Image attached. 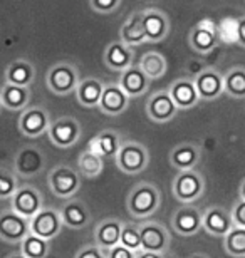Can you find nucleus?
Wrapping results in <instances>:
<instances>
[{
  "mask_svg": "<svg viewBox=\"0 0 245 258\" xmlns=\"http://www.w3.org/2000/svg\"><path fill=\"white\" fill-rule=\"evenodd\" d=\"M160 203L161 195L158 188L151 183H139L129 193L126 206L133 218L146 220L155 215V211L160 208Z\"/></svg>",
  "mask_w": 245,
  "mask_h": 258,
  "instance_id": "obj_1",
  "label": "nucleus"
},
{
  "mask_svg": "<svg viewBox=\"0 0 245 258\" xmlns=\"http://www.w3.org/2000/svg\"><path fill=\"white\" fill-rule=\"evenodd\" d=\"M139 233H141V250L138 251L139 258H158L166 255L170 246V233L163 225L156 221H146L139 226Z\"/></svg>",
  "mask_w": 245,
  "mask_h": 258,
  "instance_id": "obj_2",
  "label": "nucleus"
},
{
  "mask_svg": "<svg viewBox=\"0 0 245 258\" xmlns=\"http://www.w3.org/2000/svg\"><path fill=\"white\" fill-rule=\"evenodd\" d=\"M116 164L123 173L126 174H138L146 169L150 164V151L146 146L136 141L121 143L116 156Z\"/></svg>",
  "mask_w": 245,
  "mask_h": 258,
  "instance_id": "obj_3",
  "label": "nucleus"
},
{
  "mask_svg": "<svg viewBox=\"0 0 245 258\" xmlns=\"http://www.w3.org/2000/svg\"><path fill=\"white\" fill-rule=\"evenodd\" d=\"M205 191V178L197 169H183L173 179V195L180 203H193Z\"/></svg>",
  "mask_w": 245,
  "mask_h": 258,
  "instance_id": "obj_4",
  "label": "nucleus"
},
{
  "mask_svg": "<svg viewBox=\"0 0 245 258\" xmlns=\"http://www.w3.org/2000/svg\"><path fill=\"white\" fill-rule=\"evenodd\" d=\"M49 188L56 196L62 200L72 198L81 188V174L79 171L69 166H56L49 173Z\"/></svg>",
  "mask_w": 245,
  "mask_h": 258,
  "instance_id": "obj_5",
  "label": "nucleus"
},
{
  "mask_svg": "<svg viewBox=\"0 0 245 258\" xmlns=\"http://www.w3.org/2000/svg\"><path fill=\"white\" fill-rule=\"evenodd\" d=\"M79 84V74L77 69L69 62H61L51 67L47 72V86L57 96H67L76 91Z\"/></svg>",
  "mask_w": 245,
  "mask_h": 258,
  "instance_id": "obj_6",
  "label": "nucleus"
},
{
  "mask_svg": "<svg viewBox=\"0 0 245 258\" xmlns=\"http://www.w3.org/2000/svg\"><path fill=\"white\" fill-rule=\"evenodd\" d=\"M47 133L51 143L56 144L57 148H71L81 139L82 127L79 121L74 119V117L64 116L56 119L54 122H51Z\"/></svg>",
  "mask_w": 245,
  "mask_h": 258,
  "instance_id": "obj_7",
  "label": "nucleus"
},
{
  "mask_svg": "<svg viewBox=\"0 0 245 258\" xmlns=\"http://www.w3.org/2000/svg\"><path fill=\"white\" fill-rule=\"evenodd\" d=\"M62 225L64 223H62L61 211H57L56 208H49V206H42L29 221L30 231L45 240L56 238L59 235Z\"/></svg>",
  "mask_w": 245,
  "mask_h": 258,
  "instance_id": "obj_8",
  "label": "nucleus"
},
{
  "mask_svg": "<svg viewBox=\"0 0 245 258\" xmlns=\"http://www.w3.org/2000/svg\"><path fill=\"white\" fill-rule=\"evenodd\" d=\"M171 226L181 236H193L203 230V215L191 203H181L171 218Z\"/></svg>",
  "mask_w": 245,
  "mask_h": 258,
  "instance_id": "obj_9",
  "label": "nucleus"
},
{
  "mask_svg": "<svg viewBox=\"0 0 245 258\" xmlns=\"http://www.w3.org/2000/svg\"><path fill=\"white\" fill-rule=\"evenodd\" d=\"M29 218L15 213L14 210L0 213V238L7 243L20 245L24 236L30 231Z\"/></svg>",
  "mask_w": 245,
  "mask_h": 258,
  "instance_id": "obj_10",
  "label": "nucleus"
},
{
  "mask_svg": "<svg viewBox=\"0 0 245 258\" xmlns=\"http://www.w3.org/2000/svg\"><path fill=\"white\" fill-rule=\"evenodd\" d=\"M190 47L198 54H208L215 49L218 42L217 37V22L213 19H203L200 20L193 29L190 30L188 35Z\"/></svg>",
  "mask_w": 245,
  "mask_h": 258,
  "instance_id": "obj_11",
  "label": "nucleus"
},
{
  "mask_svg": "<svg viewBox=\"0 0 245 258\" xmlns=\"http://www.w3.org/2000/svg\"><path fill=\"white\" fill-rule=\"evenodd\" d=\"M12 208L15 213L25 216V218H32L37 211L44 206V196L34 186H19L12 195Z\"/></svg>",
  "mask_w": 245,
  "mask_h": 258,
  "instance_id": "obj_12",
  "label": "nucleus"
},
{
  "mask_svg": "<svg viewBox=\"0 0 245 258\" xmlns=\"http://www.w3.org/2000/svg\"><path fill=\"white\" fill-rule=\"evenodd\" d=\"M178 106L175 104L170 91H158L150 97L146 102V114L153 122L163 124L171 121L178 112Z\"/></svg>",
  "mask_w": 245,
  "mask_h": 258,
  "instance_id": "obj_13",
  "label": "nucleus"
},
{
  "mask_svg": "<svg viewBox=\"0 0 245 258\" xmlns=\"http://www.w3.org/2000/svg\"><path fill=\"white\" fill-rule=\"evenodd\" d=\"M51 124V117L47 111L42 107H25L22 116L19 119V129L27 138H40L44 133H47Z\"/></svg>",
  "mask_w": 245,
  "mask_h": 258,
  "instance_id": "obj_14",
  "label": "nucleus"
},
{
  "mask_svg": "<svg viewBox=\"0 0 245 258\" xmlns=\"http://www.w3.org/2000/svg\"><path fill=\"white\" fill-rule=\"evenodd\" d=\"M45 163V158L40 149L32 148V146H25L20 151H17L14 158V168L15 174L20 178H30L35 176L42 171Z\"/></svg>",
  "mask_w": 245,
  "mask_h": 258,
  "instance_id": "obj_15",
  "label": "nucleus"
},
{
  "mask_svg": "<svg viewBox=\"0 0 245 258\" xmlns=\"http://www.w3.org/2000/svg\"><path fill=\"white\" fill-rule=\"evenodd\" d=\"M129 99L131 97L124 92L123 87L119 86V82L118 84H108L103 89L101 99L97 102V109L108 116L123 114L129 104Z\"/></svg>",
  "mask_w": 245,
  "mask_h": 258,
  "instance_id": "obj_16",
  "label": "nucleus"
},
{
  "mask_svg": "<svg viewBox=\"0 0 245 258\" xmlns=\"http://www.w3.org/2000/svg\"><path fill=\"white\" fill-rule=\"evenodd\" d=\"M119 74H121L119 76V86L123 87L129 97H139L148 91L151 79L146 76V72L139 67V64H131Z\"/></svg>",
  "mask_w": 245,
  "mask_h": 258,
  "instance_id": "obj_17",
  "label": "nucleus"
},
{
  "mask_svg": "<svg viewBox=\"0 0 245 258\" xmlns=\"http://www.w3.org/2000/svg\"><path fill=\"white\" fill-rule=\"evenodd\" d=\"M193 81L203 101H213L223 94V76L217 69H203Z\"/></svg>",
  "mask_w": 245,
  "mask_h": 258,
  "instance_id": "obj_18",
  "label": "nucleus"
},
{
  "mask_svg": "<svg viewBox=\"0 0 245 258\" xmlns=\"http://www.w3.org/2000/svg\"><path fill=\"white\" fill-rule=\"evenodd\" d=\"M233 226L230 211L222 206H210L203 213V230L213 236H225Z\"/></svg>",
  "mask_w": 245,
  "mask_h": 258,
  "instance_id": "obj_19",
  "label": "nucleus"
},
{
  "mask_svg": "<svg viewBox=\"0 0 245 258\" xmlns=\"http://www.w3.org/2000/svg\"><path fill=\"white\" fill-rule=\"evenodd\" d=\"M143 24L148 42H160L170 32V20L158 9H148L143 12Z\"/></svg>",
  "mask_w": 245,
  "mask_h": 258,
  "instance_id": "obj_20",
  "label": "nucleus"
},
{
  "mask_svg": "<svg viewBox=\"0 0 245 258\" xmlns=\"http://www.w3.org/2000/svg\"><path fill=\"white\" fill-rule=\"evenodd\" d=\"M30 101V86H17L5 81L0 89V102L4 109L9 111H24Z\"/></svg>",
  "mask_w": 245,
  "mask_h": 258,
  "instance_id": "obj_21",
  "label": "nucleus"
},
{
  "mask_svg": "<svg viewBox=\"0 0 245 258\" xmlns=\"http://www.w3.org/2000/svg\"><path fill=\"white\" fill-rule=\"evenodd\" d=\"M170 94H171V97H173L175 104L178 106L180 111L190 109V107L197 106L198 101H200L195 81H191V79L175 81L170 87Z\"/></svg>",
  "mask_w": 245,
  "mask_h": 258,
  "instance_id": "obj_22",
  "label": "nucleus"
},
{
  "mask_svg": "<svg viewBox=\"0 0 245 258\" xmlns=\"http://www.w3.org/2000/svg\"><path fill=\"white\" fill-rule=\"evenodd\" d=\"M104 64L111 71L121 72L133 64V50L121 40L111 42L104 50Z\"/></svg>",
  "mask_w": 245,
  "mask_h": 258,
  "instance_id": "obj_23",
  "label": "nucleus"
},
{
  "mask_svg": "<svg viewBox=\"0 0 245 258\" xmlns=\"http://www.w3.org/2000/svg\"><path fill=\"white\" fill-rule=\"evenodd\" d=\"M121 136L116 133V131H111V129H108V131H103L96 134L94 138L91 139L89 144H87V149L92 153L99 154L101 158L108 159V158H114L118 153L119 146H121Z\"/></svg>",
  "mask_w": 245,
  "mask_h": 258,
  "instance_id": "obj_24",
  "label": "nucleus"
},
{
  "mask_svg": "<svg viewBox=\"0 0 245 258\" xmlns=\"http://www.w3.org/2000/svg\"><path fill=\"white\" fill-rule=\"evenodd\" d=\"M119 40L126 45H129V47L148 42L146 32H144V24H143V12L133 14L131 17L121 25V30H119Z\"/></svg>",
  "mask_w": 245,
  "mask_h": 258,
  "instance_id": "obj_25",
  "label": "nucleus"
},
{
  "mask_svg": "<svg viewBox=\"0 0 245 258\" xmlns=\"http://www.w3.org/2000/svg\"><path fill=\"white\" fill-rule=\"evenodd\" d=\"M123 221L118 218H106L96 226L94 231V243L101 248H109L121 241Z\"/></svg>",
  "mask_w": 245,
  "mask_h": 258,
  "instance_id": "obj_26",
  "label": "nucleus"
},
{
  "mask_svg": "<svg viewBox=\"0 0 245 258\" xmlns=\"http://www.w3.org/2000/svg\"><path fill=\"white\" fill-rule=\"evenodd\" d=\"M62 223L71 230H81L89 223V210L86 208V205L82 201L72 200L69 201L64 208L61 210Z\"/></svg>",
  "mask_w": 245,
  "mask_h": 258,
  "instance_id": "obj_27",
  "label": "nucleus"
},
{
  "mask_svg": "<svg viewBox=\"0 0 245 258\" xmlns=\"http://www.w3.org/2000/svg\"><path fill=\"white\" fill-rule=\"evenodd\" d=\"M202 154L195 144L183 143L180 146L173 148V151L170 153V163L173 164L176 169L183 171V169H193L198 161H200Z\"/></svg>",
  "mask_w": 245,
  "mask_h": 258,
  "instance_id": "obj_28",
  "label": "nucleus"
},
{
  "mask_svg": "<svg viewBox=\"0 0 245 258\" xmlns=\"http://www.w3.org/2000/svg\"><path fill=\"white\" fill-rule=\"evenodd\" d=\"M35 77V69L32 62L25 59H15L5 71V81L17 86H30Z\"/></svg>",
  "mask_w": 245,
  "mask_h": 258,
  "instance_id": "obj_29",
  "label": "nucleus"
},
{
  "mask_svg": "<svg viewBox=\"0 0 245 258\" xmlns=\"http://www.w3.org/2000/svg\"><path fill=\"white\" fill-rule=\"evenodd\" d=\"M103 89H104V84L99 79H94V77L79 81V84L76 87L77 101L84 107H97Z\"/></svg>",
  "mask_w": 245,
  "mask_h": 258,
  "instance_id": "obj_30",
  "label": "nucleus"
},
{
  "mask_svg": "<svg viewBox=\"0 0 245 258\" xmlns=\"http://www.w3.org/2000/svg\"><path fill=\"white\" fill-rule=\"evenodd\" d=\"M223 92L233 99H245V67L237 66L223 76Z\"/></svg>",
  "mask_w": 245,
  "mask_h": 258,
  "instance_id": "obj_31",
  "label": "nucleus"
},
{
  "mask_svg": "<svg viewBox=\"0 0 245 258\" xmlns=\"http://www.w3.org/2000/svg\"><path fill=\"white\" fill-rule=\"evenodd\" d=\"M139 67L146 72V76L151 81H155L166 74V71H168V62H166V57L161 52L150 50V52L144 54L141 60H139Z\"/></svg>",
  "mask_w": 245,
  "mask_h": 258,
  "instance_id": "obj_32",
  "label": "nucleus"
},
{
  "mask_svg": "<svg viewBox=\"0 0 245 258\" xmlns=\"http://www.w3.org/2000/svg\"><path fill=\"white\" fill-rule=\"evenodd\" d=\"M20 255L27 258H44L49 255V240L29 231L20 241Z\"/></svg>",
  "mask_w": 245,
  "mask_h": 258,
  "instance_id": "obj_33",
  "label": "nucleus"
},
{
  "mask_svg": "<svg viewBox=\"0 0 245 258\" xmlns=\"http://www.w3.org/2000/svg\"><path fill=\"white\" fill-rule=\"evenodd\" d=\"M104 168V158H101L99 154L89 151H82L79 156H77V169H79V174L84 178H97L99 174L103 173Z\"/></svg>",
  "mask_w": 245,
  "mask_h": 258,
  "instance_id": "obj_34",
  "label": "nucleus"
},
{
  "mask_svg": "<svg viewBox=\"0 0 245 258\" xmlns=\"http://www.w3.org/2000/svg\"><path fill=\"white\" fill-rule=\"evenodd\" d=\"M223 245H225V251L230 256L242 258L245 256V228L243 226L233 225L228 233L223 236Z\"/></svg>",
  "mask_w": 245,
  "mask_h": 258,
  "instance_id": "obj_35",
  "label": "nucleus"
},
{
  "mask_svg": "<svg viewBox=\"0 0 245 258\" xmlns=\"http://www.w3.org/2000/svg\"><path fill=\"white\" fill-rule=\"evenodd\" d=\"M218 42L233 45L238 42V17H223L217 22Z\"/></svg>",
  "mask_w": 245,
  "mask_h": 258,
  "instance_id": "obj_36",
  "label": "nucleus"
},
{
  "mask_svg": "<svg viewBox=\"0 0 245 258\" xmlns=\"http://www.w3.org/2000/svg\"><path fill=\"white\" fill-rule=\"evenodd\" d=\"M121 243L134 251L141 250V233L139 226L134 223H123L121 230Z\"/></svg>",
  "mask_w": 245,
  "mask_h": 258,
  "instance_id": "obj_37",
  "label": "nucleus"
},
{
  "mask_svg": "<svg viewBox=\"0 0 245 258\" xmlns=\"http://www.w3.org/2000/svg\"><path fill=\"white\" fill-rule=\"evenodd\" d=\"M17 188H19L17 174L5 168H0V198L2 200L12 198V195L15 193Z\"/></svg>",
  "mask_w": 245,
  "mask_h": 258,
  "instance_id": "obj_38",
  "label": "nucleus"
},
{
  "mask_svg": "<svg viewBox=\"0 0 245 258\" xmlns=\"http://www.w3.org/2000/svg\"><path fill=\"white\" fill-rule=\"evenodd\" d=\"M136 256H138V251L124 246L121 241L114 246L104 248V258H136Z\"/></svg>",
  "mask_w": 245,
  "mask_h": 258,
  "instance_id": "obj_39",
  "label": "nucleus"
},
{
  "mask_svg": "<svg viewBox=\"0 0 245 258\" xmlns=\"http://www.w3.org/2000/svg\"><path fill=\"white\" fill-rule=\"evenodd\" d=\"M91 7L97 14H113L119 5L121 0H89Z\"/></svg>",
  "mask_w": 245,
  "mask_h": 258,
  "instance_id": "obj_40",
  "label": "nucleus"
},
{
  "mask_svg": "<svg viewBox=\"0 0 245 258\" xmlns=\"http://www.w3.org/2000/svg\"><path fill=\"white\" fill-rule=\"evenodd\" d=\"M230 215H232V220H233V225L237 226H243L245 228V200H238L235 205L232 206L230 210Z\"/></svg>",
  "mask_w": 245,
  "mask_h": 258,
  "instance_id": "obj_41",
  "label": "nucleus"
},
{
  "mask_svg": "<svg viewBox=\"0 0 245 258\" xmlns=\"http://www.w3.org/2000/svg\"><path fill=\"white\" fill-rule=\"evenodd\" d=\"M76 258H104V250L99 245H86L76 253Z\"/></svg>",
  "mask_w": 245,
  "mask_h": 258,
  "instance_id": "obj_42",
  "label": "nucleus"
},
{
  "mask_svg": "<svg viewBox=\"0 0 245 258\" xmlns=\"http://www.w3.org/2000/svg\"><path fill=\"white\" fill-rule=\"evenodd\" d=\"M238 45L245 47V15L238 19Z\"/></svg>",
  "mask_w": 245,
  "mask_h": 258,
  "instance_id": "obj_43",
  "label": "nucleus"
},
{
  "mask_svg": "<svg viewBox=\"0 0 245 258\" xmlns=\"http://www.w3.org/2000/svg\"><path fill=\"white\" fill-rule=\"evenodd\" d=\"M240 198L245 200V178H243V181L240 184Z\"/></svg>",
  "mask_w": 245,
  "mask_h": 258,
  "instance_id": "obj_44",
  "label": "nucleus"
},
{
  "mask_svg": "<svg viewBox=\"0 0 245 258\" xmlns=\"http://www.w3.org/2000/svg\"><path fill=\"white\" fill-rule=\"evenodd\" d=\"M4 109V106H2V102H0V111H2Z\"/></svg>",
  "mask_w": 245,
  "mask_h": 258,
  "instance_id": "obj_45",
  "label": "nucleus"
}]
</instances>
